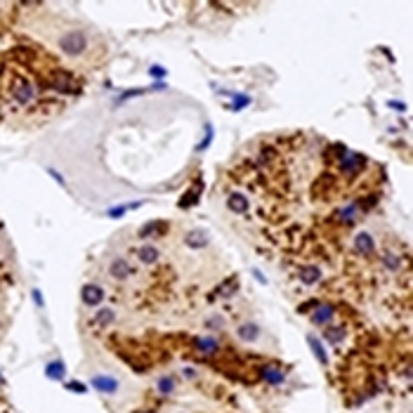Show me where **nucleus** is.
I'll return each instance as SVG.
<instances>
[{"label": "nucleus", "mask_w": 413, "mask_h": 413, "mask_svg": "<svg viewBox=\"0 0 413 413\" xmlns=\"http://www.w3.org/2000/svg\"><path fill=\"white\" fill-rule=\"evenodd\" d=\"M57 45H59V50H62L64 54H69V57H81V54L90 47V40H88V36H85L83 31H66L64 36H59Z\"/></svg>", "instance_id": "f257e3e1"}, {"label": "nucleus", "mask_w": 413, "mask_h": 413, "mask_svg": "<svg viewBox=\"0 0 413 413\" xmlns=\"http://www.w3.org/2000/svg\"><path fill=\"white\" fill-rule=\"evenodd\" d=\"M352 248H354V253H357L359 258H368V255H373V253H376L378 246H376V239H373L368 232H359L357 236H354Z\"/></svg>", "instance_id": "f03ea898"}, {"label": "nucleus", "mask_w": 413, "mask_h": 413, "mask_svg": "<svg viewBox=\"0 0 413 413\" xmlns=\"http://www.w3.org/2000/svg\"><path fill=\"white\" fill-rule=\"evenodd\" d=\"M81 300L88 307H95L104 300V290H102V286H97V283H85L81 290Z\"/></svg>", "instance_id": "7ed1b4c3"}, {"label": "nucleus", "mask_w": 413, "mask_h": 413, "mask_svg": "<svg viewBox=\"0 0 413 413\" xmlns=\"http://www.w3.org/2000/svg\"><path fill=\"white\" fill-rule=\"evenodd\" d=\"M236 335H239L243 342H258L262 338V328L255 321H246V323H241V326H239Z\"/></svg>", "instance_id": "20e7f679"}, {"label": "nucleus", "mask_w": 413, "mask_h": 413, "mask_svg": "<svg viewBox=\"0 0 413 413\" xmlns=\"http://www.w3.org/2000/svg\"><path fill=\"white\" fill-rule=\"evenodd\" d=\"M227 208H229L232 213H236V215H243V213L248 210V198H246V194L232 191V194L227 196Z\"/></svg>", "instance_id": "39448f33"}, {"label": "nucleus", "mask_w": 413, "mask_h": 413, "mask_svg": "<svg viewBox=\"0 0 413 413\" xmlns=\"http://www.w3.org/2000/svg\"><path fill=\"white\" fill-rule=\"evenodd\" d=\"M137 260L142 262V265H153V262H158V258H161V253H158V248L156 246H151V243H144V246H139L135 251Z\"/></svg>", "instance_id": "423d86ee"}, {"label": "nucleus", "mask_w": 413, "mask_h": 413, "mask_svg": "<svg viewBox=\"0 0 413 413\" xmlns=\"http://www.w3.org/2000/svg\"><path fill=\"white\" fill-rule=\"evenodd\" d=\"M333 319H335V309L331 305H326V302L321 307H316V312L312 314V323L314 326H328Z\"/></svg>", "instance_id": "0eeeda50"}, {"label": "nucleus", "mask_w": 413, "mask_h": 413, "mask_svg": "<svg viewBox=\"0 0 413 413\" xmlns=\"http://www.w3.org/2000/svg\"><path fill=\"white\" fill-rule=\"evenodd\" d=\"M109 272H111V276L116 278V281H126V278L133 276V267H130L128 260H114L111 267H109Z\"/></svg>", "instance_id": "6e6552de"}, {"label": "nucleus", "mask_w": 413, "mask_h": 413, "mask_svg": "<svg viewBox=\"0 0 413 413\" xmlns=\"http://www.w3.org/2000/svg\"><path fill=\"white\" fill-rule=\"evenodd\" d=\"M92 387L99 390V392H104V395H114V392L118 390V383L109 376H95L92 378Z\"/></svg>", "instance_id": "1a4fd4ad"}, {"label": "nucleus", "mask_w": 413, "mask_h": 413, "mask_svg": "<svg viewBox=\"0 0 413 413\" xmlns=\"http://www.w3.org/2000/svg\"><path fill=\"white\" fill-rule=\"evenodd\" d=\"M300 281L305 283V286H314L321 281V270L316 267V265H305L302 270H300Z\"/></svg>", "instance_id": "9d476101"}, {"label": "nucleus", "mask_w": 413, "mask_h": 413, "mask_svg": "<svg viewBox=\"0 0 413 413\" xmlns=\"http://www.w3.org/2000/svg\"><path fill=\"white\" fill-rule=\"evenodd\" d=\"M184 243L189 248H206L208 246V234L201 232V229H191V232L184 236Z\"/></svg>", "instance_id": "9b49d317"}, {"label": "nucleus", "mask_w": 413, "mask_h": 413, "mask_svg": "<svg viewBox=\"0 0 413 413\" xmlns=\"http://www.w3.org/2000/svg\"><path fill=\"white\" fill-rule=\"evenodd\" d=\"M194 345H196L201 352H206V354H215V352H217V340H215V338H210V335L196 338V340H194Z\"/></svg>", "instance_id": "f8f14e48"}, {"label": "nucleus", "mask_w": 413, "mask_h": 413, "mask_svg": "<svg viewBox=\"0 0 413 413\" xmlns=\"http://www.w3.org/2000/svg\"><path fill=\"white\" fill-rule=\"evenodd\" d=\"M262 378L267 380V383H272V385H281L283 380H286V373L283 371H278V368H265L262 371Z\"/></svg>", "instance_id": "ddd939ff"}, {"label": "nucleus", "mask_w": 413, "mask_h": 413, "mask_svg": "<svg viewBox=\"0 0 413 413\" xmlns=\"http://www.w3.org/2000/svg\"><path fill=\"white\" fill-rule=\"evenodd\" d=\"M323 338L328 342H333V345H338V342L345 338V331L338 328V326H326V328H323Z\"/></svg>", "instance_id": "4468645a"}, {"label": "nucleus", "mask_w": 413, "mask_h": 413, "mask_svg": "<svg viewBox=\"0 0 413 413\" xmlns=\"http://www.w3.org/2000/svg\"><path fill=\"white\" fill-rule=\"evenodd\" d=\"M114 319H116V312H114V309H109V307L99 309L97 314H95V323H97V326H107V323H111Z\"/></svg>", "instance_id": "2eb2a0df"}, {"label": "nucleus", "mask_w": 413, "mask_h": 413, "mask_svg": "<svg viewBox=\"0 0 413 413\" xmlns=\"http://www.w3.org/2000/svg\"><path fill=\"white\" fill-rule=\"evenodd\" d=\"M380 265L390 272H397L399 270V258H397L395 253H383V255H380Z\"/></svg>", "instance_id": "dca6fc26"}, {"label": "nucleus", "mask_w": 413, "mask_h": 413, "mask_svg": "<svg viewBox=\"0 0 413 413\" xmlns=\"http://www.w3.org/2000/svg\"><path fill=\"white\" fill-rule=\"evenodd\" d=\"M307 342H309V347L314 350V354H316V359L321 361V364H326V352H323V347H321V342L316 340L314 335H307Z\"/></svg>", "instance_id": "f3484780"}, {"label": "nucleus", "mask_w": 413, "mask_h": 413, "mask_svg": "<svg viewBox=\"0 0 413 413\" xmlns=\"http://www.w3.org/2000/svg\"><path fill=\"white\" fill-rule=\"evenodd\" d=\"M47 376L52 378V380H59L64 376V364L62 361H52V364H47Z\"/></svg>", "instance_id": "a211bd4d"}, {"label": "nucleus", "mask_w": 413, "mask_h": 413, "mask_svg": "<svg viewBox=\"0 0 413 413\" xmlns=\"http://www.w3.org/2000/svg\"><path fill=\"white\" fill-rule=\"evenodd\" d=\"M172 390H175V383H172L170 376H163L161 380H158V392L161 395H170Z\"/></svg>", "instance_id": "6ab92c4d"}]
</instances>
